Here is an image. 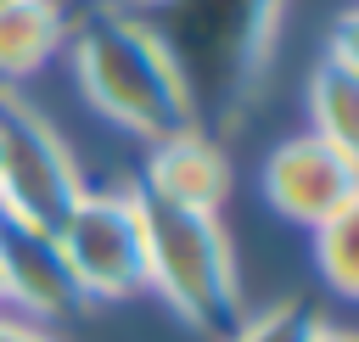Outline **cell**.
<instances>
[{"instance_id":"obj_2","label":"cell","mask_w":359,"mask_h":342,"mask_svg":"<svg viewBox=\"0 0 359 342\" xmlns=\"http://www.w3.org/2000/svg\"><path fill=\"white\" fill-rule=\"evenodd\" d=\"M146 292H157L191 331H230L241 320V275L236 247L219 213L146 202Z\"/></svg>"},{"instance_id":"obj_4","label":"cell","mask_w":359,"mask_h":342,"mask_svg":"<svg viewBox=\"0 0 359 342\" xmlns=\"http://www.w3.org/2000/svg\"><path fill=\"white\" fill-rule=\"evenodd\" d=\"M84 303H123L146 292V219L140 191H79L67 219L50 230Z\"/></svg>"},{"instance_id":"obj_10","label":"cell","mask_w":359,"mask_h":342,"mask_svg":"<svg viewBox=\"0 0 359 342\" xmlns=\"http://www.w3.org/2000/svg\"><path fill=\"white\" fill-rule=\"evenodd\" d=\"M314 235V269L337 297H359V207L325 219L309 230Z\"/></svg>"},{"instance_id":"obj_13","label":"cell","mask_w":359,"mask_h":342,"mask_svg":"<svg viewBox=\"0 0 359 342\" xmlns=\"http://www.w3.org/2000/svg\"><path fill=\"white\" fill-rule=\"evenodd\" d=\"M309 342H353V331H348V325H337V320H314Z\"/></svg>"},{"instance_id":"obj_14","label":"cell","mask_w":359,"mask_h":342,"mask_svg":"<svg viewBox=\"0 0 359 342\" xmlns=\"http://www.w3.org/2000/svg\"><path fill=\"white\" fill-rule=\"evenodd\" d=\"M0 308H6V297H0Z\"/></svg>"},{"instance_id":"obj_1","label":"cell","mask_w":359,"mask_h":342,"mask_svg":"<svg viewBox=\"0 0 359 342\" xmlns=\"http://www.w3.org/2000/svg\"><path fill=\"white\" fill-rule=\"evenodd\" d=\"M79 95L118 129L157 140L196 123V90L180 50L135 11H90L62 39Z\"/></svg>"},{"instance_id":"obj_6","label":"cell","mask_w":359,"mask_h":342,"mask_svg":"<svg viewBox=\"0 0 359 342\" xmlns=\"http://www.w3.org/2000/svg\"><path fill=\"white\" fill-rule=\"evenodd\" d=\"M146 202H168V207H196V213H219V202L230 196V157L224 146L185 123L174 135L146 140V163H140V185Z\"/></svg>"},{"instance_id":"obj_5","label":"cell","mask_w":359,"mask_h":342,"mask_svg":"<svg viewBox=\"0 0 359 342\" xmlns=\"http://www.w3.org/2000/svg\"><path fill=\"white\" fill-rule=\"evenodd\" d=\"M264 202L286 219V224H325L348 207H359V157L320 140V135H286L269 157H264Z\"/></svg>"},{"instance_id":"obj_7","label":"cell","mask_w":359,"mask_h":342,"mask_svg":"<svg viewBox=\"0 0 359 342\" xmlns=\"http://www.w3.org/2000/svg\"><path fill=\"white\" fill-rule=\"evenodd\" d=\"M0 297H6L11 314L34 320V325L62 320L84 303L56 241L45 230H22V224H6V219H0Z\"/></svg>"},{"instance_id":"obj_3","label":"cell","mask_w":359,"mask_h":342,"mask_svg":"<svg viewBox=\"0 0 359 342\" xmlns=\"http://www.w3.org/2000/svg\"><path fill=\"white\" fill-rule=\"evenodd\" d=\"M84 174L56 123L11 84H0V219L22 230H56L79 202Z\"/></svg>"},{"instance_id":"obj_8","label":"cell","mask_w":359,"mask_h":342,"mask_svg":"<svg viewBox=\"0 0 359 342\" xmlns=\"http://www.w3.org/2000/svg\"><path fill=\"white\" fill-rule=\"evenodd\" d=\"M309 135L342 146L359 157V50H353V11L337 22V39L331 50L314 62L309 73Z\"/></svg>"},{"instance_id":"obj_12","label":"cell","mask_w":359,"mask_h":342,"mask_svg":"<svg viewBox=\"0 0 359 342\" xmlns=\"http://www.w3.org/2000/svg\"><path fill=\"white\" fill-rule=\"evenodd\" d=\"M0 342H56L45 325H34V320H22V314H11V308H0Z\"/></svg>"},{"instance_id":"obj_11","label":"cell","mask_w":359,"mask_h":342,"mask_svg":"<svg viewBox=\"0 0 359 342\" xmlns=\"http://www.w3.org/2000/svg\"><path fill=\"white\" fill-rule=\"evenodd\" d=\"M314 320H320V314H314L309 303H297V297H280V303H269V308H258V314L236 320L224 342H309Z\"/></svg>"},{"instance_id":"obj_9","label":"cell","mask_w":359,"mask_h":342,"mask_svg":"<svg viewBox=\"0 0 359 342\" xmlns=\"http://www.w3.org/2000/svg\"><path fill=\"white\" fill-rule=\"evenodd\" d=\"M67 39V17L56 0H0V78L39 73Z\"/></svg>"}]
</instances>
